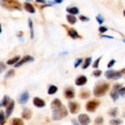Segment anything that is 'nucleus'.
<instances>
[{"mask_svg":"<svg viewBox=\"0 0 125 125\" xmlns=\"http://www.w3.org/2000/svg\"><path fill=\"white\" fill-rule=\"evenodd\" d=\"M1 6L8 10H21L22 5L18 0H1Z\"/></svg>","mask_w":125,"mask_h":125,"instance_id":"nucleus-1","label":"nucleus"},{"mask_svg":"<svg viewBox=\"0 0 125 125\" xmlns=\"http://www.w3.org/2000/svg\"><path fill=\"white\" fill-rule=\"evenodd\" d=\"M109 88H110L109 83H103L98 84L97 86H95L94 89V94L97 97H103L105 94V93L109 89Z\"/></svg>","mask_w":125,"mask_h":125,"instance_id":"nucleus-2","label":"nucleus"},{"mask_svg":"<svg viewBox=\"0 0 125 125\" xmlns=\"http://www.w3.org/2000/svg\"><path fill=\"white\" fill-rule=\"evenodd\" d=\"M53 119L55 120V121H59V120H61L65 117L67 116L68 115V111L67 110V108L64 107V106H62L61 108H59V109L57 110H55V111H53Z\"/></svg>","mask_w":125,"mask_h":125,"instance_id":"nucleus-3","label":"nucleus"},{"mask_svg":"<svg viewBox=\"0 0 125 125\" xmlns=\"http://www.w3.org/2000/svg\"><path fill=\"white\" fill-rule=\"evenodd\" d=\"M105 76L108 79H114V80H118L122 76V73L119 71H115V70H108L105 73Z\"/></svg>","mask_w":125,"mask_h":125,"instance_id":"nucleus-4","label":"nucleus"},{"mask_svg":"<svg viewBox=\"0 0 125 125\" xmlns=\"http://www.w3.org/2000/svg\"><path fill=\"white\" fill-rule=\"evenodd\" d=\"M99 105H100L99 101H97V100H91V101H89L86 103V108L87 111H89V112H94L95 110L99 106Z\"/></svg>","mask_w":125,"mask_h":125,"instance_id":"nucleus-5","label":"nucleus"},{"mask_svg":"<svg viewBox=\"0 0 125 125\" xmlns=\"http://www.w3.org/2000/svg\"><path fill=\"white\" fill-rule=\"evenodd\" d=\"M34 60V59L32 56H29V55L25 56H23L21 59H20L19 62H18L17 64H15V67H20L22 66L23 64H26V63H28V62H33Z\"/></svg>","mask_w":125,"mask_h":125,"instance_id":"nucleus-6","label":"nucleus"},{"mask_svg":"<svg viewBox=\"0 0 125 125\" xmlns=\"http://www.w3.org/2000/svg\"><path fill=\"white\" fill-rule=\"evenodd\" d=\"M63 26H64V27L66 28V29H67L68 35H69L71 38L75 40V39H78V38H81V37L75 29H73V28H69L68 26H65V25H63Z\"/></svg>","mask_w":125,"mask_h":125,"instance_id":"nucleus-7","label":"nucleus"},{"mask_svg":"<svg viewBox=\"0 0 125 125\" xmlns=\"http://www.w3.org/2000/svg\"><path fill=\"white\" fill-rule=\"evenodd\" d=\"M69 109H70V111L71 114H77L79 110H80V105L77 103H75V102H70L69 104Z\"/></svg>","mask_w":125,"mask_h":125,"instance_id":"nucleus-8","label":"nucleus"},{"mask_svg":"<svg viewBox=\"0 0 125 125\" xmlns=\"http://www.w3.org/2000/svg\"><path fill=\"white\" fill-rule=\"evenodd\" d=\"M78 122L81 125H89L91 122V119L86 114H80L78 116Z\"/></svg>","mask_w":125,"mask_h":125,"instance_id":"nucleus-9","label":"nucleus"},{"mask_svg":"<svg viewBox=\"0 0 125 125\" xmlns=\"http://www.w3.org/2000/svg\"><path fill=\"white\" fill-rule=\"evenodd\" d=\"M29 99V94L28 92L26 91L20 95V97L18 99V101L20 104H26L28 102Z\"/></svg>","mask_w":125,"mask_h":125,"instance_id":"nucleus-10","label":"nucleus"},{"mask_svg":"<svg viewBox=\"0 0 125 125\" xmlns=\"http://www.w3.org/2000/svg\"><path fill=\"white\" fill-rule=\"evenodd\" d=\"M14 108H15V102H14V100H12L10 101V103H9V105L6 108V113H5V114H6L7 117H10V115L12 114V111L14 110Z\"/></svg>","mask_w":125,"mask_h":125,"instance_id":"nucleus-11","label":"nucleus"},{"mask_svg":"<svg viewBox=\"0 0 125 125\" xmlns=\"http://www.w3.org/2000/svg\"><path fill=\"white\" fill-rule=\"evenodd\" d=\"M33 104L37 108H43L45 106V103L43 100L39 97H34L33 99Z\"/></svg>","mask_w":125,"mask_h":125,"instance_id":"nucleus-12","label":"nucleus"},{"mask_svg":"<svg viewBox=\"0 0 125 125\" xmlns=\"http://www.w3.org/2000/svg\"><path fill=\"white\" fill-rule=\"evenodd\" d=\"M86 82H87V78L84 75H81L75 80V84L78 86H83L84 84L86 83Z\"/></svg>","mask_w":125,"mask_h":125,"instance_id":"nucleus-13","label":"nucleus"},{"mask_svg":"<svg viewBox=\"0 0 125 125\" xmlns=\"http://www.w3.org/2000/svg\"><path fill=\"white\" fill-rule=\"evenodd\" d=\"M62 106V104L61 103V101L59 100V99H55L53 100V102L51 103V108L53 111H55V110H57L59 109V108H61Z\"/></svg>","mask_w":125,"mask_h":125,"instance_id":"nucleus-14","label":"nucleus"},{"mask_svg":"<svg viewBox=\"0 0 125 125\" xmlns=\"http://www.w3.org/2000/svg\"><path fill=\"white\" fill-rule=\"evenodd\" d=\"M23 119H26V120H29L31 118L32 116V112L30 109L29 108H24L23 112H22V114H21Z\"/></svg>","mask_w":125,"mask_h":125,"instance_id":"nucleus-15","label":"nucleus"},{"mask_svg":"<svg viewBox=\"0 0 125 125\" xmlns=\"http://www.w3.org/2000/svg\"><path fill=\"white\" fill-rule=\"evenodd\" d=\"M64 96L67 99H73L75 97V91L73 88H68L64 91Z\"/></svg>","mask_w":125,"mask_h":125,"instance_id":"nucleus-16","label":"nucleus"},{"mask_svg":"<svg viewBox=\"0 0 125 125\" xmlns=\"http://www.w3.org/2000/svg\"><path fill=\"white\" fill-rule=\"evenodd\" d=\"M23 6H24V9L26 12H28L29 13H34L35 12V9L31 3L25 2L23 4Z\"/></svg>","mask_w":125,"mask_h":125,"instance_id":"nucleus-17","label":"nucleus"},{"mask_svg":"<svg viewBox=\"0 0 125 125\" xmlns=\"http://www.w3.org/2000/svg\"><path fill=\"white\" fill-rule=\"evenodd\" d=\"M66 11L70 15H78L79 13V9L76 7H68L66 8Z\"/></svg>","mask_w":125,"mask_h":125,"instance_id":"nucleus-18","label":"nucleus"},{"mask_svg":"<svg viewBox=\"0 0 125 125\" xmlns=\"http://www.w3.org/2000/svg\"><path fill=\"white\" fill-rule=\"evenodd\" d=\"M10 101H11V100H10V98L7 95L4 96V97L2 98L1 101L0 102V107L1 108V107H7L9 105V103H10Z\"/></svg>","mask_w":125,"mask_h":125,"instance_id":"nucleus-19","label":"nucleus"},{"mask_svg":"<svg viewBox=\"0 0 125 125\" xmlns=\"http://www.w3.org/2000/svg\"><path fill=\"white\" fill-rule=\"evenodd\" d=\"M28 25H29V28L30 29L31 39H33L34 36V27H33V21L31 18H29V20H28Z\"/></svg>","mask_w":125,"mask_h":125,"instance_id":"nucleus-20","label":"nucleus"},{"mask_svg":"<svg viewBox=\"0 0 125 125\" xmlns=\"http://www.w3.org/2000/svg\"><path fill=\"white\" fill-rule=\"evenodd\" d=\"M66 18H67V20L68 23H70V24H73H73H75L77 22V18L73 15H70V14L67 15Z\"/></svg>","mask_w":125,"mask_h":125,"instance_id":"nucleus-21","label":"nucleus"},{"mask_svg":"<svg viewBox=\"0 0 125 125\" xmlns=\"http://www.w3.org/2000/svg\"><path fill=\"white\" fill-rule=\"evenodd\" d=\"M20 60V56H16L9 60L7 61V64L8 65H12V64H17Z\"/></svg>","mask_w":125,"mask_h":125,"instance_id":"nucleus-22","label":"nucleus"},{"mask_svg":"<svg viewBox=\"0 0 125 125\" xmlns=\"http://www.w3.org/2000/svg\"><path fill=\"white\" fill-rule=\"evenodd\" d=\"M90 96V92L88 90H82L80 93V97L81 99H87Z\"/></svg>","mask_w":125,"mask_h":125,"instance_id":"nucleus-23","label":"nucleus"},{"mask_svg":"<svg viewBox=\"0 0 125 125\" xmlns=\"http://www.w3.org/2000/svg\"><path fill=\"white\" fill-rule=\"evenodd\" d=\"M91 63H92V57H87L84 61V64L82 67V69L85 70V69L88 68L89 66L91 64Z\"/></svg>","mask_w":125,"mask_h":125,"instance_id":"nucleus-24","label":"nucleus"},{"mask_svg":"<svg viewBox=\"0 0 125 125\" xmlns=\"http://www.w3.org/2000/svg\"><path fill=\"white\" fill-rule=\"evenodd\" d=\"M57 91H58V88L56 86L51 85L48 90V94H54L55 93L57 92Z\"/></svg>","mask_w":125,"mask_h":125,"instance_id":"nucleus-25","label":"nucleus"},{"mask_svg":"<svg viewBox=\"0 0 125 125\" xmlns=\"http://www.w3.org/2000/svg\"><path fill=\"white\" fill-rule=\"evenodd\" d=\"M119 94L118 93V91H116V90H114L113 89V91L111 92V97L114 100V101L117 100L118 98H119Z\"/></svg>","mask_w":125,"mask_h":125,"instance_id":"nucleus-26","label":"nucleus"},{"mask_svg":"<svg viewBox=\"0 0 125 125\" xmlns=\"http://www.w3.org/2000/svg\"><path fill=\"white\" fill-rule=\"evenodd\" d=\"M6 122L5 115L3 111L0 110V125H4Z\"/></svg>","mask_w":125,"mask_h":125,"instance_id":"nucleus-27","label":"nucleus"},{"mask_svg":"<svg viewBox=\"0 0 125 125\" xmlns=\"http://www.w3.org/2000/svg\"><path fill=\"white\" fill-rule=\"evenodd\" d=\"M14 75H15V70H10L6 73V75H4V78L5 79H8V78H10L13 77Z\"/></svg>","mask_w":125,"mask_h":125,"instance_id":"nucleus-28","label":"nucleus"},{"mask_svg":"<svg viewBox=\"0 0 125 125\" xmlns=\"http://www.w3.org/2000/svg\"><path fill=\"white\" fill-rule=\"evenodd\" d=\"M12 125H23V122L21 119H13L12 122Z\"/></svg>","mask_w":125,"mask_h":125,"instance_id":"nucleus-29","label":"nucleus"},{"mask_svg":"<svg viewBox=\"0 0 125 125\" xmlns=\"http://www.w3.org/2000/svg\"><path fill=\"white\" fill-rule=\"evenodd\" d=\"M109 115L113 116V117H116L118 114V108H112L109 112H108Z\"/></svg>","mask_w":125,"mask_h":125,"instance_id":"nucleus-30","label":"nucleus"},{"mask_svg":"<svg viewBox=\"0 0 125 125\" xmlns=\"http://www.w3.org/2000/svg\"><path fill=\"white\" fill-rule=\"evenodd\" d=\"M122 124V121L121 119H112L110 121L111 125H119Z\"/></svg>","mask_w":125,"mask_h":125,"instance_id":"nucleus-31","label":"nucleus"},{"mask_svg":"<svg viewBox=\"0 0 125 125\" xmlns=\"http://www.w3.org/2000/svg\"><path fill=\"white\" fill-rule=\"evenodd\" d=\"M94 122H95V124H97V125H100L104 122V119H103V118L102 116H98V117L95 119Z\"/></svg>","mask_w":125,"mask_h":125,"instance_id":"nucleus-32","label":"nucleus"},{"mask_svg":"<svg viewBox=\"0 0 125 125\" xmlns=\"http://www.w3.org/2000/svg\"><path fill=\"white\" fill-rule=\"evenodd\" d=\"M96 20H97V21L98 22V23L99 24H103V22H104V19H103V16L101 15H98L97 17H96Z\"/></svg>","mask_w":125,"mask_h":125,"instance_id":"nucleus-33","label":"nucleus"},{"mask_svg":"<svg viewBox=\"0 0 125 125\" xmlns=\"http://www.w3.org/2000/svg\"><path fill=\"white\" fill-rule=\"evenodd\" d=\"M101 59H102V57L100 56L94 62V64H93V67L94 68H98L99 67V64H100V62Z\"/></svg>","mask_w":125,"mask_h":125,"instance_id":"nucleus-34","label":"nucleus"},{"mask_svg":"<svg viewBox=\"0 0 125 125\" xmlns=\"http://www.w3.org/2000/svg\"><path fill=\"white\" fill-rule=\"evenodd\" d=\"M79 18H80V20H81V21H83V22H88V21H90V19H89L88 17L85 16V15H80V16H79Z\"/></svg>","mask_w":125,"mask_h":125,"instance_id":"nucleus-35","label":"nucleus"},{"mask_svg":"<svg viewBox=\"0 0 125 125\" xmlns=\"http://www.w3.org/2000/svg\"><path fill=\"white\" fill-rule=\"evenodd\" d=\"M102 74V71L101 70H97L93 72V75L94 77H100Z\"/></svg>","mask_w":125,"mask_h":125,"instance_id":"nucleus-36","label":"nucleus"},{"mask_svg":"<svg viewBox=\"0 0 125 125\" xmlns=\"http://www.w3.org/2000/svg\"><path fill=\"white\" fill-rule=\"evenodd\" d=\"M82 62H83V59H76V61H75V64H74L75 67V68L78 67L82 63Z\"/></svg>","mask_w":125,"mask_h":125,"instance_id":"nucleus-37","label":"nucleus"},{"mask_svg":"<svg viewBox=\"0 0 125 125\" xmlns=\"http://www.w3.org/2000/svg\"><path fill=\"white\" fill-rule=\"evenodd\" d=\"M6 65L3 63V62H0V73H1L3 71H4L6 70Z\"/></svg>","mask_w":125,"mask_h":125,"instance_id":"nucleus-38","label":"nucleus"},{"mask_svg":"<svg viewBox=\"0 0 125 125\" xmlns=\"http://www.w3.org/2000/svg\"><path fill=\"white\" fill-rule=\"evenodd\" d=\"M108 31V28L105 26H100L99 27V31L100 33H105Z\"/></svg>","mask_w":125,"mask_h":125,"instance_id":"nucleus-39","label":"nucleus"},{"mask_svg":"<svg viewBox=\"0 0 125 125\" xmlns=\"http://www.w3.org/2000/svg\"><path fill=\"white\" fill-rule=\"evenodd\" d=\"M121 88H122V85L119 84V83H116V84H115L113 86V89L114 90H116V91H119Z\"/></svg>","mask_w":125,"mask_h":125,"instance_id":"nucleus-40","label":"nucleus"},{"mask_svg":"<svg viewBox=\"0 0 125 125\" xmlns=\"http://www.w3.org/2000/svg\"><path fill=\"white\" fill-rule=\"evenodd\" d=\"M115 63H116V60H115V59H111V60L109 62V63L108 64V67H109V68L112 67L115 64Z\"/></svg>","mask_w":125,"mask_h":125,"instance_id":"nucleus-41","label":"nucleus"},{"mask_svg":"<svg viewBox=\"0 0 125 125\" xmlns=\"http://www.w3.org/2000/svg\"><path fill=\"white\" fill-rule=\"evenodd\" d=\"M118 93H119V94H120V95H122V96H124L125 95V88H121L119 91H118Z\"/></svg>","mask_w":125,"mask_h":125,"instance_id":"nucleus-42","label":"nucleus"},{"mask_svg":"<svg viewBox=\"0 0 125 125\" xmlns=\"http://www.w3.org/2000/svg\"><path fill=\"white\" fill-rule=\"evenodd\" d=\"M63 1L64 0H54L53 4H61V3L63 2Z\"/></svg>","mask_w":125,"mask_h":125,"instance_id":"nucleus-43","label":"nucleus"},{"mask_svg":"<svg viewBox=\"0 0 125 125\" xmlns=\"http://www.w3.org/2000/svg\"><path fill=\"white\" fill-rule=\"evenodd\" d=\"M101 37H104V38H108V39H114V37L112 36H109V35H102Z\"/></svg>","mask_w":125,"mask_h":125,"instance_id":"nucleus-44","label":"nucleus"},{"mask_svg":"<svg viewBox=\"0 0 125 125\" xmlns=\"http://www.w3.org/2000/svg\"><path fill=\"white\" fill-rule=\"evenodd\" d=\"M72 124H73V125H79L78 122L76 119H73L72 120Z\"/></svg>","mask_w":125,"mask_h":125,"instance_id":"nucleus-45","label":"nucleus"},{"mask_svg":"<svg viewBox=\"0 0 125 125\" xmlns=\"http://www.w3.org/2000/svg\"><path fill=\"white\" fill-rule=\"evenodd\" d=\"M37 2H39V3H42V4H44V3H45V1H46V0H35Z\"/></svg>","mask_w":125,"mask_h":125,"instance_id":"nucleus-46","label":"nucleus"},{"mask_svg":"<svg viewBox=\"0 0 125 125\" xmlns=\"http://www.w3.org/2000/svg\"><path fill=\"white\" fill-rule=\"evenodd\" d=\"M1 31H2V29H1V23H0V34L1 33Z\"/></svg>","mask_w":125,"mask_h":125,"instance_id":"nucleus-47","label":"nucleus"},{"mask_svg":"<svg viewBox=\"0 0 125 125\" xmlns=\"http://www.w3.org/2000/svg\"><path fill=\"white\" fill-rule=\"evenodd\" d=\"M121 73H125V69H123V70L121 71Z\"/></svg>","mask_w":125,"mask_h":125,"instance_id":"nucleus-48","label":"nucleus"},{"mask_svg":"<svg viewBox=\"0 0 125 125\" xmlns=\"http://www.w3.org/2000/svg\"><path fill=\"white\" fill-rule=\"evenodd\" d=\"M123 14H124V15H125V10H124V12H123Z\"/></svg>","mask_w":125,"mask_h":125,"instance_id":"nucleus-49","label":"nucleus"},{"mask_svg":"<svg viewBox=\"0 0 125 125\" xmlns=\"http://www.w3.org/2000/svg\"><path fill=\"white\" fill-rule=\"evenodd\" d=\"M26 1H28V2H29V1H32V0H26Z\"/></svg>","mask_w":125,"mask_h":125,"instance_id":"nucleus-50","label":"nucleus"},{"mask_svg":"<svg viewBox=\"0 0 125 125\" xmlns=\"http://www.w3.org/2000/svg\"><path fill=\"white\" fill-rule=\"evenodd\" d=\"M123 42H124L125 43V40H123Z\"/></svg>","mask_w":125,"mask_h":125,"instance_id":"nucleus-51","label":"nucleus"}]
</instances>
